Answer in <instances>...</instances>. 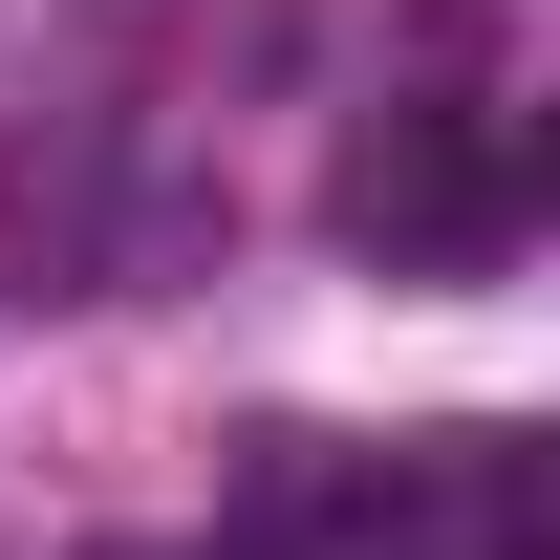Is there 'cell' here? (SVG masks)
Here are the masks:
<instances>
[{"label": "cell", "instance_id": "obj_1", "mask_svg": "<svg viewBox=\"0 0 560 560\" xmlns=\"http://www.w3.org/2000/svg\"><path fill=\"white\" fill-rule=\"evenodd\" d=\"M346 237L366 259H495L517 237V151L475 108H388V130H346Z\"/></svg>", "mask_w": 560, "mask_h": 560}]
</instances>
